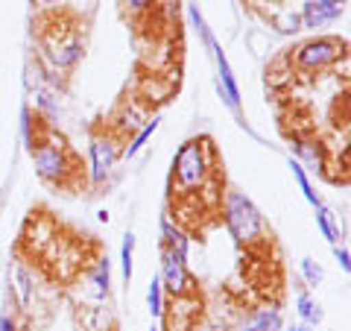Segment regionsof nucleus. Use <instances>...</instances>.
<instances>
[{"label": "nucleus", "instance_id": "nucleus-29", "mask_svg": "<svg viewBox=\"0 0 351 331\" xmlns=\"http://www.w3.org/2000/svg\"><path fill=\"white\" fill-rule=\"evenodd\" d=\"M41 3H50V6H53V3H56V0H41Z\"/></svg>", "mask_w": 351, "mask_h": 331}, {"label": "nucleus", "instance_id": "nucleus-13", "mask_svg": "<svg viewBox=\"0 0 351 331\" xmlns=\"http://www.w3.org/2000/svg\"><path fill=\"white\" fill-rule=\"evenodd\" d=\"M188 18H191V27L196 30V36H199V41L205 44V50H208V53H214L217 38H214L211 27H208V21H205V15L199 12V6H196V3H188Z\"/></svg>", "mask_w": 351, "mask_h": 331}, {"label": "nucleus", "instance_id": "nucleus-6", "mask_svg": "<svg viewBox=\"0 0 351 331\" xmlns=\"http://www.w3.org/2000/svg\"><path fill=\"white\" fill-rule=\"evenodd\" d=\"M88 159H91V182H106V176L114 170L120 159V147L114 135H94L88 144Z\"/></svg>", "mask_w": 351, "mask_h": 331}, {"label": "nucleus", "instance_id": "nucleus-16", "mask_svg": "<svg viewBox=\"0 0 351 331\" xmlns=\"http://www.w3.org/2000/svg\"><path fill=\"white\" fill-rule=\"evenodd\" d=\"M295 308H299V317L304 319V326L322 323V308H319V302L311 299V293H299V299H295Z\"/></svg>", "mask_w": 351, "mask_h": 331}, {"label": "nucleus", "instance_id": "nucleus-12", "mask_svg": "<svg viewBox=\"0 0 351 331\" xmlns=\"http://www.w3.org/2000/svg\"><path fill=\"white\" fill-rule=\"evenodd\" d=\"M293 150L299 156L295 161H307V164H316V168L325 164V147L316 138H293Z\"/></svg>", "mask_w": 351, "mask_h": 331}, {"label": "nucleus", "instance_id": "nucleus-26", "mask_svg": "<svg viewBox=\"0 0 351 331\" xmlns=\"http://www.w3.org/2000/svg\"><path fill=\"white\" fill-rule=\"evenodd\" d=\"M334 255H337V264L343 267V273H348L351 270V252H348V247H337Z\"/></svg>", "mask_w": 351, "mask_h": 331}, {"label": "nucleus", "instance_id": "nucleus-18", "mask_svg": "<svg viewBox=\"0 0 351 331\" xmlns=\"http://www.w3.org/2000/svg\"><path fill=\"white\" fill-rule=\"evenodd\" d=\"M147 302H149V314H152V317H164V288H161V279H158V275H152V282H149Z\"/></svg>", "mask_w": 351, "mask_h": 331}, {"label": "nucleus", "instance_id": "nucleus-4", "mask_svg": "<svg viewBox=\"0 0 351 331\" xmlns=\"http://www.w3.org/2000/svg\"><path fill=\"white\" fill-rule=\"evenodd\" d=\"M158 279H161V288L167 293H173L176 299H179V296H193L196 293L193 275L188 270V258L179 255L176 249L161 247V273H158Z\"/></svg>", "mask_w": 351, "mask_h": 331}, {"label": "nucleus", "instance_id": "nucleus-30", "mask_svg": "<svg viewBox=\"0 0 351 331\" xmlns=\"http://www.w3.org/2000/svg\"><path fill=\"white\" fill-rule=\"evenodd\" d=\"M149 331H158V328H156V326H152V328H149Z\"/></svg>", "mask_w": 351, "mask_h": 331}, {"label": "nucleus", "instance_id": "nucleus-10", "mask_svg": "<svg viewBox=\"0 0 351 331\" xmlns=\"http://www.w3.org/2000/svg\"><path fill=\"white\" fill-rule=\"evenodd\" d=\"M161 247H167V249H176L179 255L188 258V249H191V240L188 235L179 229V226H173V220L164 214L161 217Z\"/></svg>", "mask_w": 351, "mask_h": 331}, {"label": "nucleus", "instance_id": "nucleus-15", "mask_svg": "<svg viewBox=\"0 0 351 331\" xmlns=\"http://www.w3.org/2000/svg\"><path fill=\"white\" fill-rule=\"evenodd\" d=\"M313 212H316V223H319V231L325 235V240L337 244V240H339V226H337V220H334V212L322 200L313 205Z\"/></svg>", "mask_w": 351, "mask_h": 331}, {"label": "nucleus", "instance_id": "nucleus-24", "mask_svg": "<svg viewBox=\"0 0 351 331\" xmlns=\"http://www.w3.org/2000/svg\"><path fill=\"white\" fill-rule=\"evenodd\" d=\"M120 3H123V9L129 15H144L147 9H152V3H156V0H120Z\"/></svg>", "mask_w": 351, "mask_h": 331}, {"label": "nucleus", "instance_id": "nucleus-27", "mask_svg": "<svg viewBox=\"0 0 351 331\" xmlns=\"http://www.w3.org/2000/svg\"><path fill=\"white\" fill-rule=\"evenodd\" d=\"M0 331H18V323L12 317H0Z\"/></svg>", "mask_w": 351, "mask_h": 331}, {"label": "nucleus", "instance_id": "nucleus-20", "mask_svg": "<svg viewBox=\"0 0 351 331\" xmlns=\"http://www.w3.org/2000/svg\"><path fill=\"white\" fill-rule=\"evenodd\" d=\"M21 132H24V144L29 150H36L38 138H36V115H32V109L24 106V112H21Z\"/></svg>", "mask_w": 351, "mask_h": 331}, {"label": "nucleus", "instance_id": "nucleus-2", "mask_svg": "<svg viewBox=\"0 0 351 331\" xmlns=\"http://www.w3.org/2000/svg\"><path fill=\"white\" fill-rule=\"evenodd\" d=\"M223 217H226V229L237 244H261L263 235H267V220L258 212V205L249 200L243 191H226L223 196Z\"/></svg>", "mask_w": 351, "mask_h": 331}, {"label": "nucleus", "instance_id": "nucleus-1", "mask_svg": "<svg viewBox=\"0 0 351 331\" xmlns=\"http://www.w3.org/2000/svg\"><path fill=\"white\" fill-rule=\"evenodd\" d=\"M214 168H217V150L211 138L184 141L173 159V187H179V194L205 191Z\"/></svg>", "mask_w": 351, "mask_h": 331}, {"label": "nucleus", "instance_id": "nucleus-28", "mask_svg": "<svg viewBox=\"0 0 351 331\" xmlns=\"http://www.w3.org/2000/svg\"><path fill=\"white\" fill-rule=\"evenodd\" d=\"M293 331H313V326H295Z\"/></svg>", "mask_w": 351, "mask_h": 331}, {"label": "nucleus", "instance_id": "nucleus-17", "mask_svg": "<svg viewBox=\"0 0 351 331\" xmlns=\"http://www.w3.org/2000/svg\"><path fill=\"white\" fill-rule=\"evenodd\" d=\"M290 170H293V179H295V185L302 187L304 200L311 203V205H316V203H319V196H316L313 185H311V179H307V173H304V164H302V161H295V159H290Z\"/></svg>", "mask_w": 351, "mask_h": 331}, {"label": "nucleus", "instance_id": "nucleus-23", "mask_svg": "<svg viewBox=\"0 0 351 331\" xmlns=\"http://www.w3.org/2000/svg\"><path fill=\"white\" fill-rule=\"evenodd\" d=\"M276 30L284 32V36H295V32L304 30V27H302V18H299V15H295V12H287L284 18H276Z\"/></svg>", "mask_w": 351, "mask_h": 331}, {"label": "nucleus", "instance_id": "nucleus-31", "mask_svg": "<svg viewBox=\"0 0 351 331\" xmlns=\"http://www.w3.org/2000/svg\"><path fill=\"white\" fill-rule=\"evenodd\" d=\"M343 3H346V0H343Z\"/></svg>", "mask_w": 351, "mask_h": 331}, {"label": "nucleus", "instance_id": "nucleus-14", "mask_svg": "<svg viewBox=\"0 0 351 331\" xmlns=\"http://www.w3.org/2000/svg\"><path fill=\"white\" fill-rule=\"evenodd\" d=\"M158 126H161V120L158 117H152V120H147V124L144 126H141L138 132H135V138H132L129 141V144H126V150H123V156L126 159H135L138 156V152L141 150H144L147 147V141L152 138V135H156V132H158Z\"/></svg>", "mask_w": 351, "mask_h": 331}, {"label": "nucleus", "instance_id": "nucleus-25", "mask_svg": "<svg viewBox=\"0 0 351 331\" xmlns=\"http://www.w3.org/2000/svg\"><path fill=\"white\" fill-rule=\"evenodd\" d=\"M18 293H21V302H29V296H32V282H29V275L27 270H18Z\"/></svg>", "mask_w": 351, "mask_h": 331}, {"label": "nucleus", "instance_id": "nucleus-22", "mask_svg": "<svg viewBox=\"0 0 351 331\" xmlns=\"http://www.w3.org/2000/svg\"><path fill=\"white\" fill-rule=\"evenodd\" d=\"M302 275H304V282L307 284H322L325 279V270L319 267V261H313V258H302Z\"/></svg>", "mask_w": 351, "mask_h": 331}, {"label": "nucleus", "instance_id": "nucleus-9", "mask_svg": "<svg viewBox=\"0 0 351 331\" xmlns=\"http://www.w3.org/2000/svg\"><path fill=\"white\" fill-rule=\"evenodd\" d=\"M82 53H85V41L80 32H71L68 38H59V41H53L50 44V50H47V56L50 62L56 65L59 71H71L76 62L82 59Z\"/></svg>", "mask_w": 351, "mask_h": 331}, {"label": "nucleus", "instance_id": "nucleus-11", "mask_svg": "<svg viewBox=\"0 0 351 331\" xmlns=\"http://www.w3.org/2000/svg\"><path fill=\"white\" fill-rule=\"evenodd\" d=\"M240 331H281V314L276 308H258Z\"/></svg>", "mask_w": 351, "mask_h": 331}, {"label": "nucleus", "instance_id": "nucleus-21", "mask_svg": "<svg viewBox=\"0 0 351 331\" xmlns=\"http://www.w3.org/2000/svg\"><path fill=\"white\" fill-rule=\"evenodd\" d=\"M132 255H135V235L126 231L123 235V247H120V267H123V279H132Z\"/></svg>", "mask_w": 351, "mask_h": 331}, {"label": "nucleus", "instance_id": "nucleus-8", "mask_svg": "<svg viewBox=\"0 0 351 331\" xmlns=\"http://www.w3.org/2000/svg\"><path fill=\"white\" fill-rule=\"evenodd\" d=\"M214 62H217V73H219V82H217V88H219V97L226 100V106L232 109V112L240 117V88H237V80H234V73H232V65H228V59H226V53H223V47H214Z\"/></svg>", "mask_w": 351, "mask_h": 331}, {"label": "nucleus", "instance_id": "nucleus-5", "mask_svg": "<svg viewBox=\"0 0 351 331\" xmlns=\"http://www.w3.org/2000/svg\"><path fill=\"white\" fill-rule=\"evenodd\" d=\"M32 161H36V173L44 182H64V176L71 173V159L64 147L53 144V141H38L32 150Z\"/></svg>", "mask_w": 351, "mask_h": 331}, {"label": "nucleus", "instance_id": "nucleus-3", "mask_svg": "<svg viewBox=\"0 0 351 331\" xmlns=\"http://www.w3.org/2000/svg\"><path fill=\"white\" fill-rule=\"evenodd\" d=\"M346 50H348L346 38L313 36V38L302 41L299 47H293L290 65H293V71H299V73H319L325 68H331V65H337L339 59H346Z\"/></svg>", "mask_w": 351, "mask_h": 331}, {"label": "nucleus", "instance_id": "nucleus-7", "mask_svg": "<svg viewBox=\"0 0 351 331\" xmlns=\"http://www.w3.org/2000/svg\"><path fill=\"white\" fill-rule=\"evenodd\" d=\"M346 15V3L343 0H307L304 9H302V27L307 30H319L339 21Z\"/></svg>", "mask_w": 351, "mask_h": 331}, {"label": "nucleus", "instance_id": "nucleus-19", "mask_svg": "<svg viewBox=\"0 0 351 331\" xmlns=\"http://www.w3.org/2000/svg\"><path fill=\"white\" fill-rule=\"evenodd\" d=\"M91 282L100 293H108V284H112V270H108V258H97L94 270H91Z\"/></svg>", "mask_w": 351, "mask_h": 331}]
</instances>
